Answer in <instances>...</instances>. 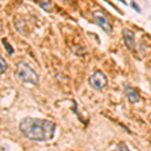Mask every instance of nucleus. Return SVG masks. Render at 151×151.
<instances>
[{
  "mask_svg": "<svg viewBox=\"0 0 151 151\" xmlns=\"http://www.w3.org/2000/svg\"><path fill=\"white\" fill-rule=\"evenodd\" d=\"M55 123L47 119L25 117L19 122V130L27 139L32 141H48L55 132Z\"/></svg>",
  "mask_w": 151,
  "mask_h": 151,
  "instance_id": "obj_1",
  "label": "nucleus"
},
{
  "mask_svg": "<svg viewBox=\"0 0 151 151\" xmlns=\"http://www.w3.org/2000/svg\"><path fill=\"white\" fill-rule=\"evenodd\" d=\"M16 76L20 81L31 85H36L38 83V80H40L36 72L26 62H20L17 64Z\"/></svg>",
  "mask_w": 151,
  "mask_h": 151,
  "instance_id": "obj_2",
  "label": "nucleus"
},
{
  "mask_svg": "<svg viewBox=\"0 0 151 151\" xmlns=\"http://www.w3.org/2000/svg\"><path fill=\"white\" fill-rule=\"evenodd\" d=\"M89 84L91 85L94 89L102 90L108 85V79L101 70H96L91 77L89 78Z\"/></svg>",
  "mask_w": 151,
  "mask_h": 151,
  "instance_id": "obj_3",
  "label": "nucleus"
},
{
  "mask_svg": "<svg viewBox=\"0 0 151 151\" xmlns=\"http://www.w3.org/2000/svg\"><path fill=\"white\" fill-rule=\"evenodd\" d=\"M93 18L96 21V23L103 29L104 31H106L107 33L112 32V25L109 22L108 17L104 13L103 10H95L93 12Z\"/></svg>",
  "mask_w": 151,
  "mask_h": 151,
  "instance_id": "obj_4",
  "label": "nucleus"
},
{
  "mask_svg": "<svg viewBox=\"0 0 151 151\" xmlns=\"http://www.w3.org/2000/svg\"><path fill=\"white\" fill-rule=\"evenodd\" d=\"M124 43L128 50H132L134 45V32L129 28H124L122 30Z\"/></svg>",
  "mask_w": 151,
  "mask_h": 151,
  "instance_id": "obj_5",
  "label": "nucleus"
},
{
  "mask_svg": "<svg viewBox=\"0 0 151 151\" xmlns=\"http://www.w3.org/2000/svg\"><path fill=\"white\" fill-rule=\"evenodd\" d=\"M125 93H126V96H127V98L130 103L134 104V103H137V102L140 101L139 94H138V92L136 91L134 88L130 87V86L125 87Z\"/></svg>",
  "mask_w": 151,
  "mask_h": 151,
  "instance_id": "obj_6",
  "label": "nucleus"
},
{
  "mask_svg": "<svg viewBox=\"0 0 151 151\" xmlns=\"http://www.w3.org/2000/svg\"><path fill=\"white\" fill-rule=\"evenodd\" d=\"M112 151H130V149L128 148V146L126 145L125 142H120L118 143V145L116 146V148Z\"/></svg>",
  "mask_w": 151,
  "mask_h": 151,
  "instance_id": "obj_7",
  "label": "nucleus"
},
{
  "mask_svg": "<svg viewBox=\"0 0 151 151\" xmlns=\"http://www.w3.org/2000/svg\"><path fill=\"white\" fill-rule=\"evenodd\" d=\"M2 43H3V45L5 47V48H6V50H7V52L9 53V55H12L13 53V47H11L10 45L8 43V41H7V40L6 38H2Z\"/></svg>",
  "mask_w": 151,
  "mask_h": 151,
  "instance_id": "obj_8",
  "label": "nucleus"
},
{
  "mask_svg": "<svg viewBox=\"0 0 151 151\" xmlns=\"http://www.w3.org/2000/svg\"><path fill=\"white\" fill-rule=\"evenodd\" d=\"M40 5L42 7L43 9H45L47 11L50 12V8H48V6H50V7L52 6V2H50V1H45V2L41 1V2H40Z\"/></svg>",
  "mask_w": 151,
  "mask_h": 151,
  "instance_id": "obj_9",
  "label": "nucleus"
},
{
  "mask_svg": "<svg viewBox=\"0 0 151 151\" xmlns=\"http://www.w3.org/2000/svg\"><path fill=\"white\" fill-rule=\"evenodd\" d=\"M0 62H1V74H3L4 72L6 70V68H7V65H6V62L4 60V58H0Z\"/></svg>",
  "mask_w": 151,
  "mask_h": 151,
  "instance_id": "obj_10",
  "label": "nucleus"
},
{
  "mask_svg": "<svg viewBox=\"0 0 151 151\" xmlns=\"http://www.w3.org/2000/svg\"><path fill=\"white\" fill-rule=\"evenodd\" d=\"M131 6H132L133 8L135 9V10L137 11V12H141L140 8H139V6H138V4L136 3V2H134V1H132V2H131Z\"/></svg>",
  "mask_w": 151,
  "mask_h": 151,
  "instance_id": "obj_11",
  "label": "nucleus"
}]
</instances>
